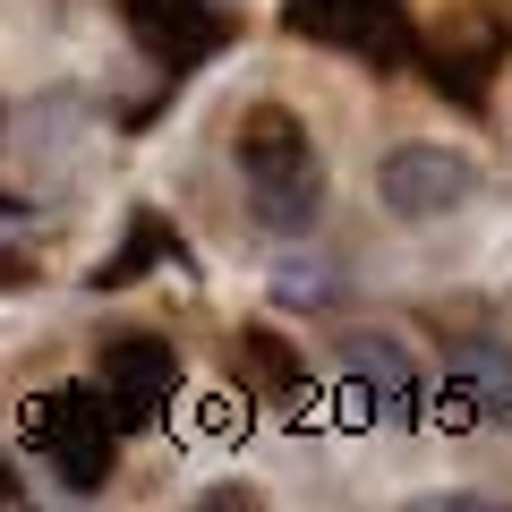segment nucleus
<instances>
[{
	"label": "nucleus",
	"instance_id": "1",
	"mask_svg": "<svg viewBox=\"0 0 512 512\" xmlns=\"http://www.w3.org/2000/svg\"><path fill=\"white\" fill-rule=\"evenodd\" d=\"M239 171H248V205L265 231H308L325 205V163H316L308 128L274 103L239 120Z\"/></svg>",
	"mask_w": 512,
	"mask_h": 512
},
{
	"label": "nucleus",
	"instance_id": "2",
	"mask_svg": "<svg viewBox=\"0 0 512 512\" xmlns=\"http://www.w3.org/2000/svg\"><path fill=\"white\" fill-rule=\"evenodd\" d=\"M282 26L308 35V43H342L367 69H402V60L419 52L402 0H282Z\"/></svg>",
	"mask_w": 512,
	"mask_h": 512
},
{
	"label": "nucleus",
	"instance_id": "3",
	"mask_svg": "<svg viewBox=\"0 0 512 512\" xmlns=\"http://www.w3.org/2000/svg\"><path fill=\"white\" fill-rule=\"evenodd\" d=\"M35 444H43V461L60 470V487L94 495V487L111 478V453H120V419L103 410V393H94V384H69V393H52V402H43Z\"/></svg>",
	"mask_w": 512,
	"mask_h": 512
},
{
	"label": "nucleus",
	"instance_id": "4",
	"mask_svg": "<svg viewBox=\"0 0 512 512\" xmlns=\"http://www.w3.org/2000/svg\"><path fill=\"white\" fill-rule=\"evenodd\" d=\"M103 410L120 427H154L171 410V393H180V350L154 342V333H111L103 342Z\"/></svg>",
	"mask_w": 512,
	"mask_h": 512
},
{
	"label": "nucleus",
	"instance_id": "5",
	"mask_svg": "<svg viewBox=\"0 0 512 512\" xmlns=\"http://www.w3.org/2000/svg\"><path fill=\"white\" fill-rule=\"evenodd\" d=\"M120 18H128V35L146 43L171 77L197 69L205 52H222V35H231L214 0H120Z\"/></svg>",
	"mask_w": 512,
	"mask_h": 512
},
{
	"label": "nucleus",
	"instance_id": "6",
	"mask_svg": "<svg viewBox=\"0 0 512 512\" xmlns=\"http://www.w3.org/2000/svg\"><path fill=\"white\" fill-rule=\"evenodd\" d=\"M504 52H512V18L504 9H470V18H453L427 43V77H436L453 103H487V69Z\"/></svg>",
	"mask_w": 512,
	"mask_h": 512
},
{
	"label": "nucleus",
	"instance_id": "7",
	"mask_svg": "<svg viewBox=\"0 0 512 512\" xmlns=\"http://www.w3.org/2000/svg\"><path fill=\"white\" fill-rule=\"evenodd\" d=\"M376 180H384V205H393V214L427 222V214H453L478 188V171L461 163V154H444V146H402V154H384Z\"/></svg>",
	"mask_w": 512,
	"mask_h": 512
},
{
	"label": "nucleus",
	"instance_id": "8",
	"mask_svg": "<svg viewBox=\"0 0 512 512\" xmlns=\"http://www.w3.org/2000/svg\"><path fill=\"white\" fill-rule=\"evenodd\" d=\"M231 376H248L256 393H274V402H282V393H299V384H308V367L291 359V342H282L274 325H248V333L231 342Z\"/></svg>",
	"mask_w": 512,
	"mask_h": 512
},
{
	"label": "nucleus",
	"instance_id": "9",
	"mask_svg": "<svg viewBox=\"0 0 512 512\" xmlns=\"http://www.w3.org/2000/svg\"><path fill=\"white\" fill-rule=\"evenodd\" d=\"M154 256H180V239H171V231H163L154 214H137V231H128V248H120V256H103V265H94L86 282H94V291H120V282H137V274H146Z\"/></svg>",
	"mask_w": 512,
	"mask_h": 512
},
{
	"label": "nucleus",
	"instance_id": "10",
	"mask_svg": "<svg viewBox=\"0 0 512 512\" xmlns=\"http://www.w3.org/2000/svg\"><path fill=\"white\" fill-rule=\"evenodd\" d=\"M350 384H359V393H384V419H402V402H410V367L393 359V350H350Z\"/></svg>",
	"mask_w": 512,
	"mask_h": 512
},
{
	"label": "nucleus",
	"instance_id": "11",
	"mask_svg": "<svg viewBox=\"0 0 512 512\" xmlns=\"http://www.w3.org/2000/svg\"><path fill=\"white\" fill-rule=\"evenodd\" d=\"M282 299H325V282H316L308 265H282Z\"/></svg>",
	"mask_w": 512,
	"mask_h": 512
},
{
	"label": "nucleus",
	"instance_id": "12",
	"mask_svg": "<svg viewBox=\"0 0 512 512\" xmlns=\"http://www.w3.org/2000/svg\"><path fill=\"white\" fill-rule=\"evenodd\" d=\"M18 495H26V487H18V470H9V461H0V504H18Z\"/></svg>",
	"mask_w": 512,
	"mask_h": 512
},
{
	"label": "nucleus",
	"instance_id": "13",
	"mask_svg": "<svg viewBox=\"0 0 512 512\" xmlns=\"http://www.w3.org/2000/svg\"><path fill=\"white\" fill-rule=\"evenodd\" d=\"M0 214H9V188H0Z\"/></svg>",
	"mask_w": 512,
	"mask_h": 512
}]
</instances>
